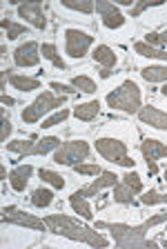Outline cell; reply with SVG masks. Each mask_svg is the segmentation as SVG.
<instances>
[{"mask_svg":"<svg viewBox=\"0 0 167 249\" xmlns=\"http://www.w3.org/2000/svg\"><path fill=\"white\" fill-rule=\"evenodd\" d=\"M161 223H167V212L151 216L149 220H145L143 225H123V223H105V220H100V223H96V227L110 229L118 249H154L156 243H154V240H147L145 233H147V229L156 227V225H161Z\"/></svg>","mask_w":167,"mask_h":249,"instance_id":"6da1fadb","label":"cell"},{"mask_svg":"<svg viewBox=\"0 0 167 249\" xmlns=\"http://www.w3.org/2000/svg\"><path fill=\"white\" fill-rule=\"evenodd\" d=\"M47 223V229L56 236H63V238L69 240H78V243H85L89 247H107V238H103L100 233H96L92 227H85L80 225L76 218L72 216H65V213H52V216L45 218Z\"/></svg>","mask_w":167,"mask_h":249,"instance_id":"7a4b0ae2","label":"cell"},{"mask_svg":"<svg viewBox=\"0 0 167 249\" xmlns=\"http://www.w3.org/2000/svg\"><path fill=\"white\" fill-rule=\"evenodd\" d=\"M107 105L111 109L125 111V114H138L141 111V89L134 80H125L118 89L107 93Z\"/></svg>","mask_w":167,"mask_h":249,"instance_id":"3957f363","label":"cell"},{"mask_svg":"<svg viewBox=\"0 0 167 249\" xmlns=\"http://www.w3.org/2000/svg\"><path fill=\"white\" fill-rule=\"evenodd\" d=\"M96 151L103 156L105 160L116 162V165L127 167V169H134L136 165V160L127 151V145L118 138H98L96 140Z\"/></svg>","mask_w":167,"mask_h":249,"instance_id":"277c9868","label":"cell"},{"mask_svg":"<svg viewBox=\"0 0 167 249\" xmlns=\"http://www.w3.org/2000/svg\"><path fill=\"white\" fill-rule=\"evenodd\" d=\"M63 103H65V98L60 96H54L52 91H42L40 96H38L36 100H34L29 107H25L22 109V120L25 123H38V120L42 118V114H47V111H52V109H56V107H63Z\"/></svg>","mask_w":167,"mask_h":249,"instance_id":"5b68a950","label":"cell"},{"mask_svg":"<svg viewBox=\"0 0 167 249\" xmlns=\"http://www.w3.org/2000/svg\"><path fill=\"white\" fill-rule=\"evenodd\" d=\"M7 151H14V154H20V156H42L47 151L56 149L60 147V138L56 136H47V138H40L36 142L32 140H14V142H7Z\"/></svg>","mask_w":167,"mask_h":249,"instance_id":"8992f818","label":"cell"},{"mask_svg":"<svg viewBox=\"0 0 167 249\" xmlns=\"http://www.w3.org/2000/svg\"><path fill=\"white\" fill-rule=\"evenodd\" d=\"M87 156H89V145L85 140H69V142H63V145L56 149L54 162L76 167V165H80V160H85Z\"/></svg>","mask_w":167,"mask_h":249,"instance_id":"52a82bcc","label":"cell"},{"mask_svg":"<svg viewBox=\"0 0 167 249\" xmlns=\"http://www.w3.org/2000/svg\"><path fill=\"white\" fill-rule=\"evenodd\" d=\"M94 42V36L80 29H65V52L72 58H83Z\"/></svg>","mask_w":167,"mask_h":249,"instance_id":"ba28073f","label":"cell"},{"mask_svg":"<svg viewBox=\"0 0 167 249\" xmlns=\"http://www.w3.org/2000/svg\"><path fill=\"white\" fill-rule=\"evenodd\" d=\"M2 223H9V225H20V227H29V229H36V231H42L47 227L45 220L36 218L34 213H27L18 207H5L2 209Z\"/></svg>","mask_w":167,"mask_h":249,"instance_id":"9c48e42d","label":"cell"},{"mask_svg":"<svg viewBox=\"0 0 167 249\" xmlns=\"http://www.w3.org/2000/svg\"><path fill=\"white\" fill-rule=\"evenodd\" d=\"M96 11L100 14L103 18V25L107 29H118V27L125 25V16L118 11V7L114 2H105V0H98L96 2Z\"/></svg>","mask_w":167,"mask_h":249,"instance_id":"30bf717a","label":"cell"},{"mask_svg":"<svg viewBox=\"0 0 167 249\" xmlns=\"http://www.w3.org/2000/svg\"><path fill=\"white\" fill-rule=\"evenodd\" d=\"M38 60H40V47L34 40L20 45L14 52V62H16L18 67H36Z\"/></svg>","mask_w":167,"mask_h":249,"instance_id":"8fae6325","label":"cell"},{"mask_svg":"<svg viewBox=\"0 0 167 249\" xmlns=\"http://www.w3.org/2000/svg\"><path fill=\"white\" fill-rule=\"evenodd\" d=\"M18 14H20V18H25L27 22H32L36 29H45V27H47L45 9H42L40 2H22V5H18Z\"/></svg>","mask_w":167,"mask_h":249,"instance_id":"7c38bea8","label":"cell"},{"mask_svg":"<svg viewBox=\"0 0 167 249\" xmlns=\"http://www.w3.org/2000/svg\"><path fill=\"white\" fill-rule=\"evenodd\" d=\"M114 185H118V176H116V174H111V171H103V174H100V178H96L92 185L78 189L76 194H80L83 198H89V196H96L100 189H105V187H114Z\"/></svg>","mask_w":167,"mask_h":249,"instance_id":"4fadbf2b","label":"cell"},{"mask_svg":"<svg viewBox=\"0 0 167 249\" xmlns=\"http://www.w3.org/2000/svg\"><path fill=\"white\" fill-rule=\"evenodd\" d=\"M138 118H141L145 124L154 127V129L167 131V114H165V111H161V109L149 107V105H147V107H141V111H138Z\"/></svg>","mask_w":167,"mask_h":249,"instance_id":"5bb4252c","label":"cell"},{"mask_svg":"<svg viewBox=\"0 0 167 249\" xmlns=\"http://www.w3.org/2000/svg\"><path fill=\"white\" fill-rule=\"evenodd\" d=\"M141 151L145 156L147 162H156L158 158H165L167 156V145H163L161 140H154V138H145L141 145Z\"/></svg>","mask_w":167,"mask_h":249,"instance_id":"9a60e30c","label":"cell"},{"mask_svg":"<svg viewBox=\"0 0 167 249\" xmlns=\"http://www.w3.org/2000/svg\"><path fill=\"white\" fill-rule=\"evenodd\" d=\"M34 174V167L32 165H18L16 169H11L9 174V182L16 192H25V187L29 185V178Z\"/></svg>","mask_w":167,"mask_h":249,"instance_id":"2e32d148","label":"cell"},{"mask_svg":"<svg viewBox=\"0 0 167 249\" xmlns=\"http://www.w3.org/2000/svg\"><path fill=\"white\" fill-rule=\"evenodd\" d=\"M100 111V105L98 100H89V103H83V105H76L74 109V116L78 120H94Z\"/></svg>","mask_w":167,"mask_h":249,"instance_id":"e0dca14e","label":"cell"},{"mask_svg":"<svg viewBox=\"0 0 167 249\" xmlns=\"http://www.w3.org/2000/svg\"><path fill=\"white\" fill-rule=\"evenodd\" d=\"M69 205H72V209L76 213H78L80 218H85V220H92L94 218V213H92V207L87 205V200H85L80 194H76L74 192L72 196H69Z\"/></svg>","mask_w":167,"mask_h":249,"instance_id":"ac0fdd59","label":"cell"},{"mask_svg":"<svg viewBox=\"0 0 167 249\" xmlns=\"http://www.w3.org/2000/svg\"><path fill=\"white\" fill-rule=\"evenodd\" d=\"M9 83L14 85L18 91H25V93L34 91V89H40V80H36V78H27V76H18V73L9 76Z\"/></svg>","mask_w":167,"mask_h":249,"instance_id":"d6986e66","label":"cell"},{"mask_svg":"<svg viewBox=\"0 0 167 249\" xmlns=\"http://www.w3.org/2000/svg\"><path fill=\"white\" fill-rule=\"evenodd\" d=\"M94 58L100 62V65H103V69H111L116 65V53H114V49H110L107 45H98V47H96Z\"/></svg>","mask_w":167,"mask_h":249,"instance_id":"ffe728a7","label":"cell"},{"mask_svg":"<svg viewBox=\"0 0 167 249\" xmlns=\"http://www.w3.org/2000/svg\"><path fill=\"white\" fill-rule=\"evenodd\" d=\"M134 52L138 56H145V58H158V60H167V52L163 49H156V47L147 45V42H136L134 45Z\"/></svg>","mask_w":167,"mask_h":249,"instance_id":"44dd1931","label":"cell"},{"mask_svg":"<svg viewBox=\"0 0 167 249\" xmlns=\"http://www.w3.org/2000/svg\"><path fill=\"white\" fill-rule=\"evenodd\" d=\"M134 189H131L130 185H114V200L120 202V205H131L134 202Z\"/></svg>","mask_w":167,"mask_h":249,"instance_id":"7402d4cb","label":"cell"},{"mask_svg":"<svg viewBox=\"0 0 167 249\" xmlns=\"http://www.w3.org/2000/svg\"><path fill=\"white\" fill-rule=\"evenodd\" d=\"M141 76L145 78L147 83H163V80H167V67H145L141 69Z\"/></svg>","mask_w":167,"mask_h":249,"instance_id":"603a6c76","label":"cell"},{"mask_svg":"<svg viewBox=\"0 0 167 249\" xmlns=\"http://www.w3.org/2000/svg\"><path fill=\"white\" fill-rule=\"evenodd\" d=\"M54 200V192L52 189H45V187H40V189H36V192L32 194V205L34 207H49Z\"/></svg>","mask_w":167,"mask_h":249,"instance_id":"cb8c5ba5","label":"cell"},{"mask_svg":"<svg viewBox=\"0 0 167 249\" xmlns=\"http://www.w3.org/2000/svg\"><path fill=\"white\" fill-rule=\"evenodd\" d=\"M42 56L47 58L49 62H54V67H58L60 71H67V65L60 56H58V49L54 45H42Z\"/></svg>","mask_w":167,"mask_h":249,"instance_id":"d4e9b609","label":"cell"},{"mask_svg":"<svg viewBox=\"0 0 167 249\" xmlns=\"http://www.w3.org/2000/svg\"><path fill=\"white\" fill-rule=\"evenodd\" d=\"M60 5H63L65 9L80 11V14H92V11H94V2H92V0H63Z\"/></svg>","mask_w":167,"mask_h":249,"instance_id":"484cf974","label":"cell"},{"mask_svg":"<svg viewBox=\"0 0 167 249\" xmlns=\"http://www.w3.org/2000/svg\"><path fill=\"white\" fill-rule=\"evenodd\" d=\"M38 174H40L42 182H49L54 189H63V187H65V178L60 176V174H56V171H52V169H40Z\"/></svg>","mask_w":167,"mask_h":249,"instance_id":"4316f807","label":"cell"},{"mask_svg":"<svg viewBox=\"0 0 167 249\" xmlns=\"http://www.w3.org/2000/svg\"><path fill=\"white\" fill-rule=\"evenodd\" d=\"M0 25H2V29H7V38H9V40H16L18 36H22V34H25L27 36V29H25V25H18V22H11V20H2L0 22Z\"/></svg>","mask_w":167,"mask_h":249,"instance_id":"83f0119b","label":"cell"},{"mask_svg":"<svg viewBox=\"0 0 167 249\" xmlns=\"http://www.w3.org/2000/svg\"><path fill=\"white\" fill-rule=\"evenodd\" d=\"M72 85L78 89V91H85V93H94L96 91V83L92 80V78H87V76H74Z\"/></svg>","mask_w":167,"mask_h":249,"instance_id":"f1b7e54d","label":"cell"},{"mask_svg":"<svg viewBox=\"0 0 167 249\" xmlns=\"http://www.w3.org/2000/svg\"><path fill=\"white\" fill-rule=\"evenodd\" d=\"M141 202L143 205H167V194H158L154 189H149L141 196Z\"/></svg>","mask_w":167,"mask_h":249,"instance_id":"f546056e","label":"cell"},{"mask_svg":"<svg viewBox=\"0 0 167 249\" xmlns=\"http://www.w3.org/2000/svg\"><path fill=\"white\" fill-rule=\"evenodd\" d=\"M123 180H125V185H130L136 194H143V182H141V176H138V174H136L134 169L127 171L125 176H123Z\"/></svg>","mask_w":167,"mask_h":249,"instance_id":"4dcf8cb0","label":"cell"},{"mask_svg":"<svg viewBox=\"0 0 167 249\" xmlns=\"http://www.w3.org/2000/svg\"><path fill=\"white\" fill-rule=\"evenodd\" d=\"M67 116H69V111H67V109H60L58 114L49 116V118L45 120V123H42V127H45V129H49V127H56V124H60L65 118H67Z\"/></svg>","mask_w":167,"mask_h":249,"instance_id":"1f68e13d","label":"cell"},{"mask_svg":"<svg viewBox=\"0 0 167 249\" xmlns=\"http://www.w3.org/2000/svg\"><path fill=\"white\" fill-rule=\"evenodd\" d=\"M74 169L78 171V174H83V176H100L103 174L98 165H76Z\"/></svg>","mask_w":167,"mask_h":249,"instance_id":"d6a6232c","label":"cell"},{"mask_svg":"<svg viewBox=\"0 0 167 249\" xmlns=\"http://www.w3.org/2000/svg\"><path fill=\"white\" fill-rule=\"evenodd\" d=\"M158 5H161V2H134V7H131V16L138 18L145 9H149V7H158Z\"/></svg>","mask_w":167,"mask_h":249,"instance_id":"836d02e7","label":"cell"},{"mask_svg":"<svg viewBox=\"0 0 167 249\" xmlns=\"http://www.w3.org/2000/svg\"><path fill=\"white\" fill-rule=\"evenodd\" d=\"M49 87H52V89H54V91H56V93H60V96H63V93H65V96H72V93H76V89H72V87H69V85L56 83V80H54V83L49 85Z\"/></svg>","mask_w":167,"mask_h":249,"instance_id":"e575fe53","label":"cell"},{"mask_svg":"<svg viewBox=\"0 0 167 249\" xmlns=\"http://www.w3.org/2000/svg\"><path fill=\"white\" fill-rule=\"evenodd\" d=\"M11 129H14V127H11V120L7 118V116H2V131H0V142H2V145H7V136L11 134Z\"/></svg>","mask_w":167,"mask_h":249,"instance_id":"d590c367","label":"cell"},{"mask_svg":"<svg viewBox=\"0 0 167 249\" xmlns=\"http://www.w3.org/2000/svg\"><path fill=\"white\" fill-rule=\"evenodd\" d=\"M147 45H163L161 34H147Z\"/></svg>","mask_w":167,"mask_h":249,"instance_id":"8d00e7d4","label":"cell"},{"mask_svg":"<svg viewBox=\"0 0 167 249\" xmlns=\"http://www.w3.org/2000/svg\"><path fill=\"white\" fill-rule=\"evenodd\" d=\"M0 100H2V105H7V107H11V105L16 103V100L11 98V96H7V93H2V98H0Z\"/></svg>","mask_w":167,"mask_h":249,"instance_id":"74e56055","label":"cell"},{"mask_svg":"<svg viewBox=\"0 0 167 249\" xmlns=\"http://www.w3.org/2000/svg\"><path fill=\"white\" fill-rule=\"evenodd\" d=\"M147 169H149V174H156V171H158L156 162H147Z\"/></svg>","mask_w":167,"mask_h":249,"instance_id":"f35d334b","label":"cell"},{"mask_svg":"<svg viewBox=\"0 0 167 249\" xmlns=\"http://www.w3.org/2000/svg\"><path fill=\"white\" fill-rule=\"evenodd\" d=\"M111 73H114L111 69H103V71H100V78H110Z\"/></svg>","mask_w":167,"mask_h":249,"instance_id":"ab89813d","label":"cell"},{"mask_svg":"<svg viewBox=\"0 0 167 249\" xmlns=\"http://www.w3.org/2000/svg\"><path fill=\"white\" fill-rule=\"evenodd\" d=\"M0 178H2V180L7 178V169H5V167H0Z\"/></svg>","mask_w":167,"mask_h":249,"instance_id":"60d3db41","label":"cell"},{"mask_svg":"<svg viewBox=\"0 0 167 249\" xmlns=\"http://www.w3.org/2000/svg\"><path fill=\"white\" fill-rule=\"evenodd\" d=\"M161 40H163V45H167V29L161 34Z\"/></svg>","mask_w":167,"mask_h":249,"instance_id":"b9f144b4","label":"cell"},{"mask_svg":"<svg viewBox=\"0 0 167 249\" xmlns=\"http://www.w3.org/2000/svg\"><path fill=\"white\" fill-rule=\"evenodd\" d=\"M161 91H163V93H165V96H167V83L163 85V89H161Z\"/></svg>","mask_w":167,"mask_h":249,"instance_id":"7bdbcfd3","label":"cell"},{"mask_svg":"<svg viewBox=\"0 0 167 249\" xmlns=\"http://www.w3.org/2000/svg\"><path fill=\"white\" fill-rule=\"evenodd\" d=\"M163 176H165V180H167V167H165V171H163Z\"/></svg>","mask_w":167,"mask_h":249,"instance_id":"ee69618b","label":"cell"}]
</instances>
